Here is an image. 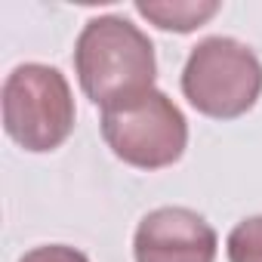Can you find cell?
Segmentation results:
<instances>
[{
    "label": "cell",
    "instance_id": "4",
    "mask_svg": "<svg viewBox=\"0 0 262 262\" xmlns=\"http://www.w3.org/2000/svg\"><path fill=\"white\" fill-rule=\"evenodd\" d=\"M182 93L201 114L234 120L247 114L262 93V62L234 37H204L185 59Z\"/></svg>",
    "mask_w": 262,
    "mask_h": 262
},
{
    "label": "cell",
    "instance_id": "7",
    "mask_svg": "<svg viewBox=\"0 0 262 262\" xmlns=\"http://www.w3.org/2000/svg\"><path fill=\"white\" fill-rule=\"evenodd\" d=\"M228 262H262V216L237 222L228 234Z\"/></svg>",
    "mask_w": 262,
    "mask_h": 262
},
{
    "label": "cell",
    "instance_id": "3",
    "mask_svg": "<svg viewBox=\"0 0 262 262\" xmlns=\"http://www.w3.org/2000/svg\"><path fill=\"white\" fill-rule=\"evenodd\" d=\"M102 139L123 164L136 170L173 167L188 145V120L164 90L102 108Z\"/></svg>",
    "mask_w": 262,
    "mask_h": 262
},
{
    "label": "cell",
    "instance_id": "2",
    "mask_svg": "<svg viewBox=\"0 0 262 262\" xmlns=\"http://www.w3.org/2000/svg\"><path fill=\"white\" fill-rule=\"evenodd\" d=\"M74 96L65 74L43 62L16 65L4 80V129L34 155L59 148L74 133Z\"/></svg>",
    "mask_w": 262,
    "mask_h": 262
},
{
    "label": "cell",
    "instance_id": "1",
    "mask_svg": "<svg viewBox=\"0 0 262 262\" xmlns=\"http://www.w3.org/2000/svg\"><path fill=\"white\" fill-rule=\"evenodd\" d=\"M74 71L93 105H117L155 90V43L123 16H96L77 34Z\"/></svg>",
    "mask_w": 262,
    "mask_h": 262
},
{
    "label": "cell",
    "instance_id": "8",
    "mask_svg": "<svg viewBox=\"0 0 262 262\" xmlns=\"http://www.w3.org/2000/svg\"><path fill=\"white\" fill-rule=\"evenodd\" d=\"M19 262H90V259H86V253H80L68 244H43V247L28 250Z\"/></svg>",
    "mask_w": 262,
    "mask_h": 262
},
{
    "label": "cell",
    "instance_id": "6",
    "mask_svg": "<svg viewBox=\"0 0 262 262\" xmlns=\"http://www.w3.org/2000/svg\"><path fill=\"white\" fill-rule=\"evenodd\" d=\"M136 13L145 16L148 22H155L158 28L164 31H179V34H188L194 28H201L204 22H210L216 13H219V4L216 0H139L136 4Z\"/></svg>",
    "mask_w": 262,
    "mask_h": 262
},
{
    "label": "cell",
    "instance_id": "5",
    "mask_svg": "<svg viewBox=\"0 0 262 262\" xmlns=\"http://www.w3.org/2000/svg\"><path fill=\"white\" fill-rule=\"evenodd\" d=\"M213 225L188 207H158L136 225V262H216Z\"/></svg>",
    "mask_w": 262,
    "mask_h": 262
}]
</instances>
